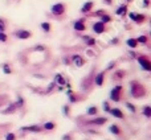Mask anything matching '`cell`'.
Segmentation results:
<instances>
[{
    "instance_id": "cell-1",
    "label": "cell",
    "mask_w": 151,
    "mask_h": 140,
    "mask_svg": "<svg viewBox=\"0 0 151 140\" xmlns=\"http://www.w3.org/2000/svg\"><path fill=\"white\" fill-rule=\"evenodd\" d=\"M130 94L133 98H141V97H145L146 94V89L139 83L136 81H133L130 83Z\"/></svg>"
},
{
    "instance_id": "cell-2",
    "label": "cell",
    "mask_w": 151,
    "mask_h": 140,
    "mask_svg": "<svg viewBox=\"0 0 151 140\" xmlns=\"http://www.w3.org/2000/svg\"><path fill=\"white\" fill-rule=\"evenodd\" d=\"M122 85H115L111 90H110V100L111 102H115V103H118L122 100Z\"/></svg>"
},
{
    "instance_id": "cell-3",
    "label": "cell",
    "mask_w": 151,
    "mask_h": 140,
    "mask_svg": "<svg viewBox=\"0 0 151 140\" xmlns=\"http://www.w3.org/2000/svg\"><path fill=\"white\" fill-rule=\"evenodd\" d=\"M138 62H139V66H141L142 70H145V72H151V61H150L148 57H146V56L138 57Z\"/></svg>"
},
{
    "instance_id": "cell-4",
    "label": "cell",
    "mask_w": 151,
    "mask_h": 140,
    "mask_svg": "<svg viewBox=\"0 0 151 140\" xmlns=\"http://www.w3.org/2000/svg\"><path fill=\"white\" fill-rule=\"evenodd\" d=\"M51 11H52V13L54 16H62L66 12V7H65L64 3H57V4H53L52 5Z\"/></svg>"
},
{
    "instance_id": "cell-5",
    "label": "cell",
    "mask_w": 151,
    "mask_h": 140,
    "mask_svg": "<svg viewBox=\"0 0 151 140\" xmlns=\"http://www.w3.org/2000/svg\"><path fill=\"white\" fill-rule=\"evenodd\" d=\"M15 36L19 40H28V38L32 37V32L27 30V29H19V30L15 32Z\"/></svg>"
},
{
    "instance_id": "cell-6",
    "label": "cell",
    "mask_w": 151,
    "mask_h": 140,
    "mask_svg": "<svg viewBox=\"0 0 151 140\" xmlns=\"http://www.w3.org/2000/svg\"><path fill=\"white\" fill-rule=\"evenodd\" d=\"M93 32H94L96 34H102V33H105L106 32V27L105 24H103L102 21H97L93 24Z\"/></svg>"
},
{
    "instance_id": "cell-7",
    "label": "cell",
    "mask_w": 151,
    "mask_h": 140,
    "mask_svg": "<svg viewBox=\"0 0 151 140\" xmlns=\"http://www.w3.org/2000/svg\"><path fill=\"white\" fill-rule=\"evenodd\" d=\"M73 28H74V30H77V32H85V30H86L85 19L76 20V21H74V24H73Z\"/></svg>"
},
{
    "instance_id": "cell-8",
    "label": "cell",
    "mask_w": 151,
    "mask_h": 140,
    "mask_svg": "<svg viewBox=\"0 0 151 140\" xmlns=\"http://www.w3.org/2000/svg\"><path fill=\"white\" fill-rule=\"evenodd\" d=\"M72 64L76 66V67H82L85 65V60L80 54H73L72 56Z\"/></svg>"
},
{
    "instance_id": "cell-9",
    "label": "cell",
    "mask_w": 151,
    "mask_h": 140,
    "mask_svg": "<svg viewBox=\"0 0 151 140\" xmlns=\"http://www.w3.org/2000/svg\"><path fill=\"white\" fill-rule=\"evenodd\" d=\"M21 131H27V132H41L42 131V127L37 126V124H34V126H25V127H21L20 128Z\"/></svg>"
},
{
    "instance_id": "cell-10",
    "label": "cell",
    "mask_w": 151,
    "mask_h": 140,
    "mask_svg": "<svg viewBox=\"0 0 151 140\" xmlns=\"http://www.w3.org/2000/svg\"><path fill=\"white\" fill-rule=\"evenodd\" d=\"M89 124H93V126H103L107 123V118H102V116H98V118H94L88 122Z\"/></svg>"
},
{
    "instance_id": "cell-11",
    "label": "cell",
    "mask_w": 151,
    "mask_h": 140,
    "mask_svg": "<svg viewBox=\"0 0 151 140\" xmlns=\"http://www.w3.org/2000/svg\"><path fill=\"white\" fill-rule=\"evenodd\" d=\"M111 114V116H114V118H117V119H125V115H123V111L118 107H114V108H110L109 111Z\"/></svg>"
},
{
    "instance_id": "cell-12",
    "label": "cell",
    "mask_w": 151,
    "mask_h": 140,
    "mask_svg": "<svg viewBox=\"0 0 151 140\" xmlns=\"http://www.w3.org/2000/svg\"><path fill=\"white\" fill-rule=\"evenodd\" d=\"M54 82H56V85H59L60 87H64V86H66V79L62 77V74H60V73H57L56 75H54Z\"/></svg>"
},
{
    "instance_id": "cell-13",
    "label": "cell",
    "mask_w": 151,
    "mask_h": 140,
    "mask_svg": "<svg viewBox=\"0 0 151 140\" xmlns=\"http://www.w3.org/2000/svg\"><path fill=\"white\" fill-rule=\"evenodd\" d=\"M103 79H105V73L101 72V73L96 74V77H94V83H96L97 86L101 87V86L103 85Z\"/></svg>"
},
{
    "instance_id": "cell-14",
    "label": "cell",
    "mask_w": 151,
    "mask_h": 140,
    "mask_svg": "<svg viewBox=\"0 0 151 140\" xmlns=\"http://www.w3.org/2000/svg\"><path fill=\"white\" fill-rule=\"evenodd\" d=\"M109 132L113 134V135H115V136H119V135L122 134V130H121V127H119V126H117V124H111V126L109 127Z\"/></svg>"
},
{
    "instance_id": "cell-15",
    "label": "cell",
    "mask_w": 151,
    "mask_h": 140,
    "mask_svg": "<svg viewBox=\"0 0 151 140\" xmlns=\"http://www.w3.org/2000/svg\"><path fill=\"white\" fill-rule=\"evenodd\" d=\"M93 7H94V3L93 2H86L82 7H81V12L82 13H89L90 11L93 9Z\"/></svg>"
},
{
    "instance_id": "cell-16",
    "label": "cell",
    "mask_w": 151,
    "mask_h": 140,
    "mask_svg": "<svg viewBox=\"0 0 151 140\" xmlns=\"http://www.w3.org/2000/svg\"><path fill=\"white\" fill-rule=\"evenodd\" d=\"M126 13H127V5L126 4H122L115 9V15L117 16H125Z\"/></svg>"
},
{
    "instance_id": "cell-17",
    "label": "cell",
    "mask_w": 151,
    "mask_h": 140,
    "mask_svg": "<svg viewBox=\"0 0 151 140\" xmlns=\"http://www.w3.org/2000/svg\"><path fill=\"white\" fill-rule=\"evenodd\" d=\"M82 41H85V44L88 45V46H94L96 45V38H93V37H90V36H86V34H84L82 36Z\"/></svg>"
},
{
    "instance_id": "cell-18",
    "label": "cell",
    "mask_w": 151,
    "mask_h": 140,
    "mask_svg": "<svg viewBox=\"0 0 151 140\" xmlns=\"http://www.w3.org/2000/svg\"><path fill=\"white\" fill-rule=\"evenodd\" d=\"M56 127H57V126H56L54 122H45V123L42 124V130H45V131H53Z\"/></svg>"
},
{
    "instance_id": "cell-19",
    "label": "cell",
    "mask_w": 151,
    "mask_h": 140,
    "mask_svg": "<svg viewBox=\"0 0 151 140\" xmlns=\"http://www.w3.org/2000/svg\"><path fill=\"white\" fill-rule=\"evenodd\" d=\"M86 114L89 116H96V115H98V107L97 106H90V107H88Z\"/></svg>"
},
{
    "instance_id": "cell-20",
    "label": "cell",
    "mask_w": 151,
    "mask_h": 140,
    "mask_svg": "<svg viewBox=\"0 0 151 140\" xmlns=\"http://www.w3.org/2000/svg\"><path fill=\"white\" fill-rule=\"evenodd\" d=\"M40 27H41V29L45 32V33H49L51 30H52V27H51V24L48 21H42L41 24H40Z\"/></svg>"
},
{
    "instance_id": "cell-21",
    "label": "cell",
    "mask_w": 151,
    "mask_h": 140,
    "mask_svg": "<svg viewBox=\"0 0 151 140\" xmlns=\"http://www.w3.org/2000/svg\"><path fill=\"white\" fill-rule=\"evenodd\" d=\"M145 20H146V15H139V13H135L134 22H136V24H142V22H145Z\"/></svg>"
},
{
    "instance_id": "cell-22",
    "label": "cell",
    "mask_w": 151,
    "mask_h": 140,
    "mask_svg": "<svg viewBox=\"0 0 151 140\" xmlns=\"http://www.w3.org/2000/svg\"><path fill=\"white\" fill-rule=\"evenodd\" d=\"M126 44H127V46H129V48H133V49H135L136 46L139 45V44L136 42L135 38H127V40H126Z\"/></svg>"
},
{
    "instance_id": "cell-23",
    "label": "cell",
    "mask_w": 151,
    "mask_h": 140,
    "mask_svg": "<svg viewBox=\"0 0 151 140\" xmlns=\"http://www.w3.org/2000/svg\"><path fill=\"white\" fill-rule=\"evenodd\" d=\"M101 21L103 22V24H107V22H111L113 21V17L110 15H107V13H103L101 16Z\"/></svg>"
},
{
    "instance_id": "cell-24",
    "label": "cell",
    "mask_w": 151,
    "mask_h": 140,
    "mask_svg": "<svg viewBox=\"0 0 151 140\" xmlns=\"http://www.w3.org/2000/svg\"><path fill=\"white\" fill-rule=\"evenodd\" d=\"M135 40H136L138 44H142V45H146L148 42V37L147 36H143V34H142V36H139V37H136Z\"/></svg>"
},
{
    "instance_id": "cell-25",
    "label": "cell",
    "mask_w": 151,
    "mask_h": 140,
    "mask_svg": "<svg viewBox=\"0 0 151 140\" xmlns=\"http://www.w3.org/2000/svg\"><path fill=\"white\" fill-rule=\"evenodd\" d=\"M142 114L146 116V118H151V106H145L143 107V110H142Z\"/></svg>"
},
{
    "instance_id": "cell-26",
    "label": "cell",
    "mask_w": 151,
    "mask_h": 140,
    "mask_svg": "<svg viewBox=\"0 0 151 140\" xmlns=\"http://www.w3.org/2000/svg\"><path fill=\"white\" fill-rule=\"evenodd\" d=\"M16 108H17V107H16V104H15V103H11V104H9V107H8L7 110L3 111V114H12V112L16 111Z\"/></svg>"
},
{
    "instance_id": "cell-27",
    "label": "cell",
    "mask_w": 151,
    "mask_h": 140,
    "mask_svg": "<svg viewBox=\"0 0 151 140\" xmlns=\"http://www.w3.org/2000/svg\"><path fill=\"white\" fill-rule=\"evenodd\" d=\"M125 106H126L127 108H129V110H130L133 114H135V112H136V108H135V106H134L133 103H130V102H126V103H125Z\"/></svg>"
},
{
    "instance_id": "cell-28",
    "label": "cell",
    "mask_w": 151,
    "mask_h": 140,
    "mask_svg": "<svg viewBox=\"0 0 151 140\" xmlns=\"http://www.w3.org/2000/svg\"><path fill=\"white\" fill-rule=\"evenodd\" d=\"M2 69H3V72H4L5 74H11V73H12V70H11V67H9L8 64H3V65H2Z\"/></svg>"
},
{
    "instance_id": "cell-29",
    "label": "cell",
    "mask_w": 151,
    "mask_h": 140,
    "mask_svg": "<svg viewBox=\"0 0 151 140\" xmlns=\"http://www.w3.org/2000/svg\"><path fill=\"white\" fill-rule=\"evenodd\" d=\"M4 140H17V137H16V135H15L13 132H8V134L5 135Z\"/></svg>"
},
{
    "instance_id": "cell-30",
    "label": "cell",
    "mask_w": 151,
    "mask_h": 140,
    "mask_svg": "<svg viewBox=\"0 0 151 140\" xmlns=\"http://www.w3.org/2000/svg\"><path fill=\"white\" fill-rule=\"evenodd\" d=\"M68 97H69V100H70V103H74V102H77V98L74 97V94H73V92H72L70 90L68 91Z\"/></svg>"
},
{
    "instance_id": "cell-31",
    "label": "cell",
    "mask_w": 151,
    "mask_h": 140,
    "mask_svg": "<svg viewBox=\"0 0 151 140\" xmlns=\"http://www.w3.org/2000/svg\"><path fill=\"white\" fill-rule=\"evenodd\" d=\"M5 29H7L5 21H4V19L0 17V32H5Z\"/></svg>"
},
{
    "instance_id": "cell-32",
    "label": "cell",
    "mask_w": 151,
    "mask_h": 140,
    "mask_svg": "<svg viewBox=\"0 0 151 140\" xmlns=\"http://www.w3.org/2000/svg\"><path fill=\"white\" fill-rule=\"evenodd\" d=\"M8 41V36L5 34V32H0V42H7Z\"/></svg>"
},
{
    "instance_id": "cell-33",
    "label": "cell",
    "mask_w": 151,
    "mask_h": 140,
    "mask_svg": "<svg viewBox=\"0 0 151 140\" xmlns=\"http://www.w3.org/2000/svg\"><path fill=\"white\" fill-rule=\"evenodd\" d=\"M102 106H103V111H105V112H109L110 111V103L107 102V100H105V102H103V104H102Z\"/></svg>"
},
{
    "instance_id": "cell-34",
    "label": "cell",
    "mask_w": 151,
    "mask_h": 140,
    "mask_svg": "<svg viewBox=\"0 0 151 140\" xmlns=\"http://www.w3.org/2000/svg\"><path fill=\"white\" fill-rule=\"evenodd\" d=\"M15 104H16V107H23V106H24V100H23V98L19 97V98H17V102H16Z\"/></svg>"
},
{
    "instance_id": "cell-35",
    "label": "cell",
    "mask_w": 151,
    "mask_h": 140,
    "mask_svg": "<svg viewBox=\"0 0 151 140\" xmlns=\"http://www.w3.org/2000/svg\"><path fill=\"white\" fill-rule=\"evenodd\" d=\"M56 86H57V85H56L54 81H53V82H51V83H49V86H48V89H46V92L52 91V90H53V87H56Z\"/></svg>"
},
{
    "instance_id": "cell-36",
    "label": "cell",
    "mask_w": 151,
    "mask_h": 140,
    "mask_svg": "<svg viewBox=\"0 0 151 140\" xmlns=\"http://www.w3.org/2000/svg\"><path fill=\"white\" fill-rule=\"evenodd\" d=\"M103 13H106V12H105V9H99L98 12H94V13H93V16H99V17H101Z\"/></svg>"
},
{
    "instance_id": "cell-37",
    "label": "cell",
    "mask_w": 151,
    "mask_h": 140,
    "mask_svg": "<svg viewBox=\"0 0 151 140\" xmlns=\"http://www.w3.org/2000/svg\"><path fill=\"white\" fill-rule=\"evenodd\" d=\"M62 111H64V114H66V115H69V111H70V107H69V106H64V108H62Z\"/></svg>"
},
{
    "instance_id": "cell-38",
    "label": "cell",
    "mask_w": 151,
    "mask_h": 140,
    "mask_svg": "<svg viewBox=\"0 0 151 140\" xmlns=\"http://www.w3.org/2000/svg\"><path fill=\"white\" fill-rule=\"evenodd\" d=\"M127 16H129V19L131 21H134V17H135V13L134 12H129V13H127Z\"/></svg>"
},
{
    "instance_id": "cell-39",
    "label": "cell",
    "mask_w": 151,
    "mask_h": 140,
    "mask_svg": "<svg viewBox=\"0 0 151 140\" xmlns=\"http://www.w3.org/2000/svg\"><path fill=\"white\" fill-rule=\"evenodd\" d=\"M62 140H72V135H69V134L68 135H64L62 136Z\"/></svg>"
},
{
    "instance_id": "cell-40",
    "label": "cell",
    "mask_w": 151,
    "mask_h": 140,
    "mask_svg": "<svg viewBox=\"0 0 151 140\" xmlns=\"http://www.w3.org/2000/svg\"><path fill=\"white\" fill-rule=\"evenodd\" d=\"M114 66H115V62H114V61H111V62L107 65V67H106V69H107V70H110V69H111V67H114Z\"/></svg>"
},
{
    "instance_id": "cell-41",
    "label": "cell",
    "mask_w": 151,
    "mask_h": 140,
    "mask_svg": "<svg viewBox=\"0 0 151 140\" xmlns=\"http://www.w3.org/2000/svg\"><path fill=\"white\" fill-rule=\"evenodd\" d=\"M34 50H40V52H44V50H45V48H44V46H36V48H34Z\"/></svg>"
},
{
    "instance_id": "cell-42",
    "label": "cell",
    "mask_w": 151,
    "mask_h": 140,
    "mask_svg": "<svg viewBox=\"0 0 151 140\" xmlns=\"http://www.w3.org/2000/svg\"><path fill=\"white\" fill-rule=\"evenodd\" d=\"M148 4H150V0H143V7H145V8H147Z\"/></svg>"
},
{
    "instance_id": "cell-43",
    "label": "cell",
    "mask_w": 151,
    "mask_h": 140,
    "mask_svg": "<svg viewBox=\"0 0 151 140\" xmlns=\"http://www.w3.org/2000/svg\"><path fill=\"white\" fill-rule=\"evenodd\" d=\"M115 74H117L115 77H119V78H122V77H123V72H117Z\"/></svg>"
},
{
    "instance_id": "cell-44",
    "label": "cell",
    "mask_w": 151,
    "mask_h": 140,
    "mask_svg": "<svg viewBox=\"0 0 151 140\" xmlns=\"http://www.w3.org/2000/svg\"><path fill=\"white\" fill-rule=\"evenodd\" d=\"M103 3H105V4H109V5H111V4H113V0H103Z\"/></svg>"
},
{
    "instance_id": "cell-45",
    "label": "cell",
    "mask_w": 151,
    "mask_h": 140,
    "mask_svg": "<svg viewBox=\"0 0 151 140\" xmlns=\"http://www.w3.org/2000/svg\"><path fill=\"white\" fill-rule=\"evenodd\" d=\"M86 53H88L90 57H93V56H94V52H91V50H86Z\"/></svg>"
},
{
    "instance_id": "cell-46",
    "label": "cell",
    "mask_w": 151,
    "mask_h": 140,
    "mask_svg": "<svg viewBox=\"0 0 151 140\" xmlns=\"http://www.w3.org/2000/svg\"><path fill=\"white\" fill-rule=\"evenodd\" d=\"M126 2H127V3H130V2H133V0H126Z\"/></svg>"
}]
</instances>
